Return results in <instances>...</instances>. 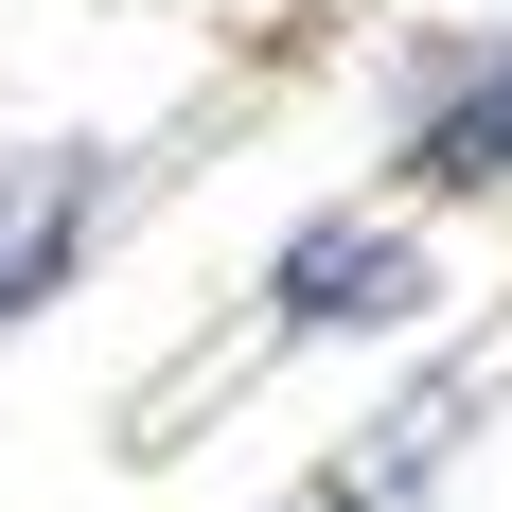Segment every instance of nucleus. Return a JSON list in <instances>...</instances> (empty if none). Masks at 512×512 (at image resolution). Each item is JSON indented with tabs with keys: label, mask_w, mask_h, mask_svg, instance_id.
<instances>
[{
	"label": "nucleus",
	"mask_w": 512,
	"mask_h": 512,
	"mask_svg": "<svg viewBox=\"0 0 512 512\" xmlns=\"http://www.w3.org/2000/svg\"><path fill=\"white\" fill-rule=\"evenodd\" d=\"M265 354H389L442 318V212L407 195H318L283 248H265Z\"/></svg>",
	"instance_id": "nucleus-1"
},
{
	"label": "nucleus",
	"mask_w": 512,
	"mask_h": 512,
	"mask_svg": "<svg viewBox=\"0 0 512 512\" xmlns=\"http://www.w3.org/2000/svg\"><path fill=\"white\" fill-rule=\"evenodd\" d=\"M389 195L407 212H512V18L389 53Z\"/></svg>",
	"instance_id": "nucleus-2"
},
{
	"label": "nucleus",
	"mask_w": 512,
	"mask_h": 512,
	"mask_svg": "<svg viewBox=\"0 0 512 512\" xmlns=\"http://www.w3.org/2000/svg\"><path fill=\"white\" fill-rule=\"evenodd\" d=\"M477 424H495V354H442V371H407V389H389V407H371V424H354V442H336L283 512H424L442 477H460Z\"/></svg>",
	"instance_id": "nucleus-3"
},
{
	"label": "nucleus",
	"mask_w": 512,
	"mask_h": 512,
	"mask_svg": "<svg viewBox=\"0 0 512 512\" xmlns=\"http://www.w3.org/2000/svg\"><path fill=\"white\" fill-rule=\"evenodd\" d=\"M106 212H124V142H0V336L71 301Z\"/></svg>",
	"instance_id": "nucleus-4"
}]
</instances>
